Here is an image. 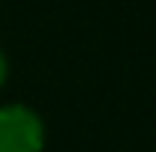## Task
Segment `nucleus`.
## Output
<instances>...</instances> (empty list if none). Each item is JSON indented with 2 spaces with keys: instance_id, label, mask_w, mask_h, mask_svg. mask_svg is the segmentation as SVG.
Listing matches in <instances>:
<instances>
[{
  "instance_id": "obj_1",
  "label": "nucleus",
  "mask_w": 156,
  "mask_h": 152,
  "mask_svg": "<svg viewBox=\"0 0 156 152\" xmlns=\"http://www.w3.org/2000/svg\"><path fill=\"white\" fill-rule=\"evenodd\" d=\"M45 119L30 104H0V152H45Z\"/></svg>"
},
{
  "instance_id": "obj_2",
  "label": "nucleus",
  "mask_w": 156,
  "mask_h": 152,
  "mask_svg": "<svg viewBox=\"0 0 156 152\" xmlns=\"http://www.w3.org/2000/svg\"><path fill=\"white\" fill-rule=\"evenodd\" d=\"M6 81H9V57H6V51L0 48V90L6 87Z\"/></svg>"
}]
</instances>
